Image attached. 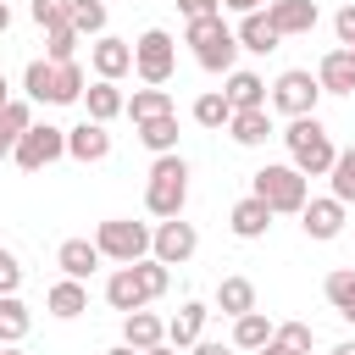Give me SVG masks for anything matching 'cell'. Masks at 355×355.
I'll return each instance as SVG.
<instances>
[{"label":"cell","instance_id":"7","mask_svg":"<svg viewBox=\"0 0 355 355\" xmlns=\"http://www.w3.org/2000/svg\"><path fill=\"white\" fill-rule=\"evenodd\" d=\"M316 100H322V83H316V72H305V67H288V72H277V83H272V105L294 122V116H316Z\"/></svg>","mask_w":355,"mask_h":355},{"label":"cell","instance_id":"43","mask_svg":"<svg viewBox=\"0 0 355 355\" xmlns=\"http://www.w3.org/2000/svg\"><path fill=\"white\" fill-rule=\"evenodd\" d=\"M178 11L194 22V17H222V0H178Z\"/></svg>","mask_w":355,"mask_h":355},{"label":"cell","instance_id":"26","mask_svg":"<svg viewBox=\"0 0 355 355\" xmlns=\"http://www.w3.org/2000/svg\"><path fill=\"white\" fill-rule=\"evenodd\" d=\"M322 294H327V305H333L344 322H355V272H349V266H333L327 283H322Z\"/></svg>","mask_w":355,"mask_h":355},{"label":"cell","instance_id":"35","mask_svg":"<svg viewBox=\"0 0 355 355\" xmlns=\"http://www.w3.org/2000/svg\"><path fill=\"white\" fill-rule=\"evenodd\" d=\"M72 100H83V67L61 61L55 67V105H72Z\"/></svg>","mask_w":355,"mask_h":355},{"label":"cell","instance_id":"24","mask_svg":"<svg viewBox=\"0 0 355 355\" xmlns=\"http://www.w3.org/2000/svg\"><path fill=\"white\" fill-rule=\"evenodd\" d=\"M283 44V33L266 22V11H250L244 22H239V50H255V55H266V50H277Z\"/></svg>","mask_w":355,"mask_h":355},{"label":"cell","instance_id":"36","mask_svg":"<svg viewBox=\"0 0 355 355\" xmlns=\"http://www.w3.org/2000/svg\"><path fill=\"white\" fill-rule=\"evenodd\" d=\"M133 272H139V283H144V294H150V300H161V294H166V283H172V266H161L155 255L133 261Z\"/></svg>","mask_w":355,"mask_h":355},{"label":"cell","instance_id":"22","mask_svg":"<svg viewBox=\"0 0 355 355\" xmlns=\"http://www.w3.org/2000/svg\"><path fill=\"white\" fill-rule=\"evenodd\" d=\"M216 311L233 316V322L250 316V311H255V283H250V277H222V283H216Z\"/></svg>","mask_w":355,"mask_h":355},{"label":"cell","instance_id":"48","mask_svg":"<svg viewBox=\"0 0 355 355\" xmlns=\"http://www.w3.org/2000/svg\"><path fill=\"white\" fill-rule=\"evenodd\" d=\"M11 105V83H6V72H0V111Z\"/></svg>","mask_w":355,"mask_h":355},{"label":"cell","instance_id":"45","mask_svg":"<svg viewBox=\"0 0 355 355\" xmlns=\"http://www.w3.org/2000/svg\"><path fill=\"white\" fill-rule=\"evenodd\" d=\"M222 6H227V11H239V17H250V11H261V0H222ZM266 6H272V0H266Z\"/></svg>","mask_w":355,"mask_h":355},{"label":"cell","instance_id":"25","mask_svg":"<svg viewBox=\"0 0 355 355\" xmlns=\"http://www.w3.org/2000/svg\"><path fill=\"white\" fill-rule=\"evenodd\" d=\"M227 133H233V144L255 150V144H266V139H272V116H266V111H233Z\"/></svg>","mask_w":355,"mask_h":355},{"label":"cell","instance_id":"14","mask_svg":"<svg viewBox=\"0 0 355 355\" xmlns=\"http://www.w3.org/2000/svg\"><path fill=\"white\" fill-rule=\"evenodd\" d=\"M266 22H272L283 39L311 33V28H316V0H272V6H266Z\"/></svg>","mask_w":355,"mask_h":355},{"label":"cell","instance_id":"16","mask_svg":"<svg viewBox=\"0 0 355 355\" xmlns=\"http://www.w3.org/2000/svg\"><path fill=\"white\" fill-rule=\"evenodd\" d=\"M227 227H233V239H266V227H272V205L255 200V194H244V200L227 211Z\"/></svg>","mask_w":355,"mask_h":355},{"label":"cell","instance_id":"17","mask_svg":"<svg viewBox=\"0 0 355 355\" xmlns=\"http://www.w3.org/2000/svg\"><path fill=\"white\" fill-rule=\"evenodd\" d=\"M100 261H105V255L94 250V239H67V244L55 250L61 277H78V283H83V277H94V266H100Z\"/></svg>","mask_w":355,"mask_h":355},{"label":"cell","instance_id":"3","mask_svg":"<svg viewBox=\"0 0 355 355\" xmlns=\"http://www.w3.org/2000/svg\"><path fill=\"white\" fill-rule=\"evenodd\" d=\"M183 39L194 44V61H200L205 72H233V61H239V33H233L222 17H194V22L183 28Z\"/></svg>","mask_w":355,"mask_h":355},{"label":"cell","instance_id":"50","mask_svg":"<svg viewBox=\"0 0 355 355\" xmlns=\"http://www.w3.org/2000/svg\"><path fill=\"white\" fill-rule=\"evenodd\" d=\"M333 355H355V338H344V344H333Z\"/></svg>","mask_w":355,"mask_h":355},{"label":"cell","instance_id":"11","mask_svg":"<svg viewBox=\"0 0 355 355\" xmlns=\"http://www.w3.org/2000/svg\"><path fill=\"white\" fill-rule=\"evenodd\" d=\"M344 211H349V205H338L333 194H327V200H305V211H300L305 239H322V244L338 239V233H344Z\"/></svg>","mask_w":355,"mask_h":355},{"label":"cell","instance_id":"18","mask_svg":"<svg viewBox=\"0 0 355 355\" xmlns=\"http://www.w3.org/2000/svg\"><path fill=\"white\" fill-rule=\"evenodd\" d=\"M205 316H211V311H205L200 300L178 305V316L166 322V344H172V349H194V344H200V333H205Z\"/></svg>","mask_w":355,"mask_h":355},{"label":"cell","instance_id":"31","mask_svg":"<svg viewBox=\"0 0 355 355\" xmlns=\"http://www.w3.org/2000/svg\"><path fill=\"white\" fill-rule=\"evenodd\" d=\"M22 89H28V100H44V105H55V61H28V72H22Z\"/></svg>","mask_w":355,"mask_h":355},{"label":"cell","instance_id":"41","mask_svg":"<svg viewBox=\"0 0 355 355\" xmlns=\"http://www.w3.org/2000/svg\"><path fill=\"white\" fill-rule=\"evenodd\" d=\"M22 288V261L11 250H0V294H17Z\"/></svg>","mask_w":355,"mask_h":355},{"label":"cell","instance_id":"6","mask_svg":"<svg viewBox=\"0 0 355 355\" xmlns=\"http://www.w3.org/2000/svg\"><path fill=\"white\" fill-rule=\"evenodd\" d=\"M172 67H178V44H172V33H166V28H144V33L133 39V72H139L150 89H161V83L172 78Z\"/></svg>","mask_w":355,"mask_h":355},{"label":"cell","instance_id":"15","mask_svg":"<svg viewBox=\"0 0 355 355\" xmlns=\"http://www.w3.org/2000/svg\"><path fill=\"white\" fill-rule=\"evenodd\" d=\"M316 83H322V94H355V50H327L322 55V67H316Z\"/></svg>","mask_w":355,"mask_h":355},{"label":"cell","instance_id":"39","mask_svg":"<svg viewBox=\"0 0 355 355\" xmlns=\"http://www.w3.org/2000/svg\"><path fill=\"white\" fill-rule=\"evenodd\" d=\"M0 128H6L11 139H22V133L33 128V105H28V100H11V105L0 111Z\"/></svg>","mask_w":355,"mask_h":355},{"label":"cell","instance_id":"38","mask_svg":"<svg viewBox=\"0 0 355 355\" xmlns=\"http://www.w3.org/2000/svg\"><path fill=\"white\" fill-rule=\"evenodd\" d=\"M72 55H78V33H72V28H50V33H44V61L61 67V61H72Z\"/></svg>","mask_w":355,"mask_h":355},{"label":"cell","instance_id":"29","mask_svg":"<svg viewBox=\"0 0 355 355\" xmlns=\"http://www.w3.org/2000/svg\"><path fill=\"white\" fill-rule=\"evenodd\" d=\"M28 327H33L28 305H22L17 294H0V344H22V338H28Z\"/></svg>","mask_w":355,"mask_h":355},{"label":"cell","instance_id":"9","mask_svg":"<svg viewBox=\"0 0 355 355\" xmlns=\"http://www.w3.org/2000/svg\"><path fill=\"white\" fill-rule=\"evenodd\" d=\"M194 250H200V233H194V222L172 216V222H161V227H155V244H150V255H155L161 266H183Z\"/></svg>","mask_w":355,"mask_h":355},{"label":"cell","instance_id":"34","mask_svg":"<svg viewBox=\"0 0 355 355\" xmlns=\"http://www.w3.org/2000/svg\"><path fill=\"white\" fill-rule=\"evenodd\" d=\"M327 178H333V200H338V205H355V144L338 150V161H333Z\"/></svg>","mask_w":355,"mask_h":355},{"label":"cell","instance_id":"23","mask_svg":"<svg viewBox=\"0 0 355 355\" xmlns=\"http://www.w3.org/2000/svg\"><path fill=\"white\" fill-rule=\"evenodd\" d=\"M44 305H50V316L72 322V316H83V311H89V288H83L78 277H61V283L44 294Z\"/></svg>","mask_w":355,"mask_h":355},{"label":"cell","instance_id":"21","mask_svg":"<svg viewBox=\"0 0 355 355\" xmlns=\"http://www.w3.org/2000/svg\"><path fill=\"white\" fill-rule=\"evenodd\" d=\"M83 105H89V122H111V116H122V111H128V94H122L116 83H105V78H100V83H89V89H83Z\"/></svg>","mask_w":355,"mask_h":355},{"label":"cell","instance_id":"27","mask_svg":"<svg viewBox=\"0 0 355 355\" xmlns=\"http://www.w3.org/2000/svg\"><path fill=\"white\" fill-rule=\"evenodd\" d=\"M128 116H133V128L155 122V116H172V94L166 89H133L128 94Z\"/></svg>","mask_w":355,"mask_h":355},{"label":"cell","instance_id":"4","mask_svg":"<svg viewBox=\"0 0 355 355\" xmlns=\"http://www.w3.org/2000/svg\"><path fill=\"white\" fill-rule=\"evenodd\" d=\"M250 194L255 200H266L272 205V216H300L305 211V200H311V189H305V172L300 166H261L255 172V183H250Z\"/></svg>","mask_w":355,"mask_h":355},{"label":"cell","instance_id":"33","mask_svg":"<svg viewBox=\"0 0 355 355\" xmlns=\"http://www.w3.org/2000/svg\"><path fill=\"white\" fill-rule=\"evenodd\" d=\"M67 22H72L78 39H83V33L100 39V33H105V0H72V17H67Z\"/></svg>","mask_w":355,"mask_h":355},{"label":"cell","instance_id":"19","mask_svg":"<svg viewBox=\"0 0 355 355\" xmlns=\"http://www.w3.org/2000/svg\"><path fill=\"white\" fill-rule=\"evenodd\" d=\"M122 344H133V349L144 355V349L166 344V322H161L155 311H133V316H122Z\"/></svg>","mask_w":355,"mask_h":355},{"label":"cell","instance_id":"10","mask_svg":"<svg viewBox=\"0 0 355 355\" xmlns=\"http://www.w3.org/2000/svg\"><path fill=\"white\" fill-rule=\"evenodd\" d=\"M89 61H94V78L116 83L122 72H133V44H128V39H111V33H100V39L89 44Z\"/></svg>","mask_w":355,"mask_h":355},{"label":"cell","instance_id":"5","mask_svg":"<svg viewBox=\"0 0 355 355\" xmlns=\"http://www.w3.org/2000/svg\"><path fill=\"white\" fill-rule=\"evenodd\" d=\"M150 244H155V233H150L144 222H133V216H111V222H100V227H94V250H100L105 261H116V266L144 261V255H150Z\"/></svg>","mask_w":355,"mask_h":355},{"label":"cell","instance_id":"37","mask_svg":"<svg viewBox=\"0 0 355 355\" xmlns=\"http://www.w3.org/2000/svg\"><path fill=\"white\" fill-rule=\"evenodd\" d=\"M28 17H33L44 33H50V28H72V22H67V17H72V0H33Z\"/></svg>","mask_w":355,"mask_h":355},{"label":"cell","instance_id":"51","mask_svg":"<svg viewBox=\"0 0 355 355\" xmlns=\"http://www.w3.org/2000/svg\"><path fill=\"white\" fill-rule=\"evenodd\" d=\"M144 355H183V349H172V344H155V349H144Z\"/></svg>","mask_w":355,"mask_h":355},{"label":"cell","instance_id":"49","mask_svg":"<svg viewBox=\"0 0 355 355\" xmlns=\"http://www.w3.org/2000/svg\"><path fill=\"white\" fill-rule=\"evenodd\" d=\"M6 28H11V6L0 0V33H6Z\"/></svg>","mask_w":355,"mask_h":355},{"label":"cell","instance_id":"20","mask_svg":"<svg viewBox=\"0 0 355 355\" xmlns=\"http://www.w3.org/2000/svg\"><path fill=\"white\" fill-rule=\"evenodd\" d=\"M222 94H227V105H233V111H266V83H261L255 72H239V67H233Z\"/></svg>","mask_w":355,"mask_h":355},{"label":"cell","instance_id":"12","mask_svg":"<svg viewBox=\"0 0 355 355\" xmlns=\"http://www.w3.org/2000/svg\"><path fill=\"white\" fill-rule=\"evenodd\" d=\"M67 155L83 161V166H89V161H105V155H111V133H105V122H89V116H83L78 128H67Z\"/></svg>","mask_w":355,"mask_h":355},{"label":"cell","instance_id":"28","mask_svg":"<svg viewBox=\"0 0 355 355\" xmlns=\"http://www.w3.org/2000/svg\"><path fill=\"white\" fill-rule=\"evenodd\" d=\"M139 144L155 150V155H178V111L155 116V122H139Z\"/></svg>","mask_w":355,"mask_h":355},{"label":"cell","instance_id":"47","mask_svg":"<svg viewBox=\"0 0 355 355\" xmlns=\"http://www.w3.org/2000/svg\"><path fill=\"white\" fill-rule=\"evenodd\" d=\"M11 150H17V139H11V133H6V128H0V161H6V155H11Z\"/></svg>","mask_w":355,"mask_h":355},{"label":"cell","instance_id":"13","mask_svg":"<svg viewBox=\"0 0 355 355\" xmlns=\"http://www.w3.org/2000/svg\"><path fill=\"white\" fill-rule=\"evenodd\" d=\"M105 300H111V311H122V316H133V311L150 305V294H144V283H139L133 266H116V272L105 277Z\"/></svg>","mask_w":355,"mask_h":355},{"label":"cell","instance_id":"8","mask_svg":"<svg viewBox=\"0 0 355 355\" xmlns=\"http://www.w3.org/2000/svg\"><path fill=\"white\" fill-rule=\"evenodd\" d=\"M67 155V128H50V122H33L22 139H17V150H11V161L22 166V172H44L50 161H61Z\"/></svg>","mask_w":355,"mask_h":355},{"label":"cell","instance_id":"1","mask_svg":"<svg viewBox=\"0 0 355 355\" xmlns=\"http://www.w3.org/2000/svg\"><path fill=\"white\" fill-rule=\"evenodd\" d=\"M283 144H288V166H300L305 178H327L338 150H333V133L322 128V116H294L283 128Z\"/></svg>","mask_w":355,"mask_h":355},{"label":"cell","instance_id":"30","mask_svg":"<svg viewBox=\"0 0 355 355\" xmlns=\"http://www.w3.org/2000/svg\"><path fill=\"white\" fill-rule=\"evenodd\" d=\"M266 344H272V322H266V311H250V316L233 322V349H266Z\"/></svg>","mask_w":355,"mask_h":355},{"label":"cell","instance_id":"42","mask_svg":"<svg viewBox=\"0 0 355 355\" xmlns=\"http://www.w3.org/2000/svg\"><path fill=\"white\" fill-rule=\"evenodd\" d=\"M333 33H338V44H344V50H355V0L333 17Z\"/></svg>","mask_w":355,"mask_h":355},{"label":"cell","instance_id":"52","mask_svg":"<svg viewBox=\"0 0 355 355\" xmlns=\"http://www.w3.org/2000/svg\"><path fill=\"white\" fill-rule=\"evenodd\" d=\"M105 355H139V349H133V344H116V349H105Z\"/></svg>","mask_w":355,"mask_h":355},{"label":"cell","instance_id":"2","mask_svg":"<svg viewBox=\"0 0 355 355\" xmlns=\"http://www.w3.org/2000/svg\"><path fill=\"white\" fill-rule=\"evenodd\" d=\"M183 200H189V161L183 155H155L150 183H144V211L172 222V216H183Z\"/></svg>","mask_w":355,"mask_h":355},{"label":"cell","instance_id":"32","mask_svg":"<svg viewBox=\"0 0 355 355\" xmlns=\"http://www.w3.org/2000/svg\"><path fill=\"white\" fill-rule=\"evenodd\" d=\"M194 122H200V128H227V122H233V105H227V94H222V89L200 94V100H194Z\"/></svg>","mask_w":355,"mask_h":355},{"label":"cell","instance_id":"46","mask_svg":"<svg viewBox=\"0 0 355 355\" xmlns=\"http://www.w3.org/2000/svg\"><path fill=\"white\" fill-rule=\"evenodd\" d=\"M261 355H300V349H294V344H283V338H272V344H266Z\"/></svg>","mask_w":355,"mask_h":355},{"label":"cell","instance_id":"53","mask_svg":"<svg viewBox=\"0 0 355 355\" xmlns=\"http://www.w3.org/2000/svg\"><path fill=\"white\" fill-rule=\"evenodd\" d=\"M0 355H28V349L22 344H0Z\"/></svg>","mask_w":355,"mask_h":355},{"label":"cell","instance_id":"40","mask_svg":"<svg viewBox=\"0 0 355 355\" xmlns=\"http://www.w3.org/2000/svg\"><path fill=\"white\" fill-rule=\"evenodd\" d=\"M272 338H283V344H294L300 355H311V344H316V333H311V322H277V327H272Z\"/></svg>","mask_w":355,"mask_h":355},{"label":"cell","instance_id":"44","mask_svg":"<svg viewBox=\"0 0 355 355\" xmlns=\"http://www.w3.org/2000/svg\"><path fill=\"white\" fill-rule=\"evenodd\" d=\"M189 355H233V344H216V338H200Z\"/></svg>","mask_w":355,"mask_h":355}]
</instances>
